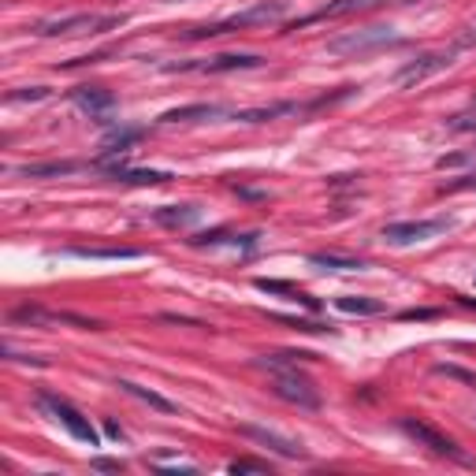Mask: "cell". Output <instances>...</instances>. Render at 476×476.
<instances>
[{
	"mask_svg": "<svg viewBox=\"0 0 476 476\" xmlns=\"http://www.w3.org/2000/svg\"><path fill=\"white\" fill-rule=\"evenodd\" d=\"M286 12V0H261V4L246 8L231 19H223V23H209V27H190L186 37L194 41H205V37H223V34H238V30H250V27H264V23H276Z\"/></svg>",
	"mask_w": 476,
	"mask_h": 476,
	"instance_id": "obj_1",
	"label": "cell"
},
{
	"mask_svg": "<svg viewBox=\"0 0 476 476\" xmlns=\"http://www.w3.org/2000/svg\"><path fill=\"white\" fill-rule=\"evenodd\" d=\"M127 23V15H101V12H78V15H64V19H45L37 23L34 34L37 37H86V34H109Z\"/></svg>",
	"mask_w": 476,
	"mask_h": 476,
	"instance_id": "obj_2",
	"label": "cell"
},
{
	"mask_svg": "<svg viewBox=\"0 0 476 476\" xmlns=\"http://www.w3.org/2000/svg\"><path fill=\"white\" fill-rule=\"evenodd\" d=\"M268 387H272L276 399L291 402L298 409H320V391L313 387V380L302 376V372L291 368V365H276L272 368V383H268Z\"/></svg>",
	"mask_w": 476,
	"mask_h": 476,
	"instance_id": "obj_3",
	"label": "cell"
},
{
	"mask_svg": "<svg viewBox=\"0 0 476 476\" xmlns=\"http://www.w3.org/2000/svg\"><path fill=\"white\" fill-rule=\"evenodd\" d=\"M402 432L406 436L417 443V447H424V450H432L436 458H447V462H458V465H476L472 462V454L469 450H462L458 443H454L450 436H443L440 428H432V424H424V421H413V417H402Z\"/></svg>",
	"mask_w": 476,
	"mask_h": 476,
	"instance_id": "obj_4",
	"label": "cell"
},
{
	"mask_svg": "<svg viewBox=\"0 0 476 476\" xmlns=\"http://www.w3.org/2000/svg\"><path fill=\"white\" fill-rule=\"evenodd\" d=\"M37 406L49 413V417L56 421V424H64L71 436L78 440V443H90V447H101V436H97V428L90 424V417L86 413H78L68 399H60V395H49V391H41L37 395Z\"/></svg>",
	"mask_w": 476,
	"mask_h": 476,
	"instance_id": "obj_5",
	"label": "cell"
},
{
	"mask_svg": "<svg viewBox=\"0 0 476 476\" xmlns=\"http://www.w3.org/2000/svg\"><path fill=\"white\" fill-rule=\"evenodd\" d=\"M264 56L257 52H220L209 60H179V64H164V71H198V75H227V71H250L261 68Z\"/></svg>",
	"mask_w": 476,
	"mask_h": 476,
	"instance_id": "obj_6",
	"label": "cell"
},
{
	"mask_svg": "<svg viewBox=\"0 0 476 476\" xmlns=\"http://www.w3.org/2000/svg\"><path fill=\"white\" fill-rule=\"evenodd\" d=\"M454 227L450 216H440V220H402V223H387L383 227V242L387 246H417V242H428L436 235H447Z\"/></svg>",
	"mask_w": 476,
	"mask_h": 476,
	"instance_id": "obj_7",
	"label": "cell"
},
{
	"mask_svg": "<svg viewBox=\"0 0 476 476\" xmlns=\"http://www.w3.org/2000/svg\"><path fill=\"white\" fill-rule=\"evenodd\" d=\"M12 324H34V327H56V324H71V327H82V331H101L97 320H86V317H75V313H49L41 305H19L8 313Z\"/></svg>",
	"mask_w": 476,
	"mask_h": 476,
	"instance_id": "obj_8",
	"label": "cell"
},
{
	"mask_svg": "<svg viewBox=\"0 0 476 476\" xmlns=\"http://www.w3.org/2000/svg\"><path fill=\"white\" fill-rule=\"evenodd\" d=\"M399 41L387 27H368V30H354V34H343V37H331L327 41V52L335 56H354V52H368V49H380Z\"/></svg>",
	"mask_w": 476,
	"mask_h": 476,
	"instance_id": "obj_9",
	"label": "cell"
},
{
	"mask_svg": "<svg viewBox=\"0 0 476 476\" xmlns=\"http://www.w3.org/2000/svg\"><path fill=\"white\" fill-rule=\"evenodd\" d=\"M238 436H242V440H250V443H257V447H268L272 454H279V458H291V462L309 458V450H305L298 440H286V436H279V432H272V428H261V424H238Z\"/></svg>",
	"mask_w": 476,
	"mask_h": 476,
	"instance_id": "obj_10",
	"label": "cell"
},
{
	"mask_svg": "<svg viewBox=\"0 0 476 476\" xmlns=\"http://www.w3.org/2000/svg\"><path fill=\"white\" fill-rule=\"evenodd\" d=\"M454 64V52H421L417 60H409V64H402L395 71V86H417V82H424L428 75H436V71H447Z\"/></svg>",
	"mask_w": 476,
	"mask_h": 476,
	"instance_id": "obj_11",
	"label": "cell"
},
{
	"mask_svg": "<svg viewBox=\"0 0 476 476\" xmlns=\"http://www.w3.org/2000/svg\"><path fill=\"white\" fill-rule=\"evenodd\" d=\"M97 168L105 172L112 182H127V186H164L172 182L175 175L172 172H153V168H127L123 160L109 157V160H97Z\"/></svg>",
	"mask_w": 476,
	"mask_h": 476,
	"instance_id": "obj_12",
	"label": "cell"
},
{
	"mask_svg": "<svg viewBox=\"0 0 476 476\" xmlns=\"http://www.w3.org/2000/svg\"><path fill=\"white\" fill-rule=\"evenodd\" d=\"M383 0H327L324 8H317L313 15H302L294 23H286V30H298V27H309V23H324V19H343V15H358V12H368V8H380Z\"/></svg>",
	"mask_w": 476,
	"mask_h": 476,
	"instance_id": "obj_13",
	"label": "cell"
},
{
	"mask_svg": "<svg viewBox=\"0 0 476 476\" xmlns=\"http://www.w3.org/2000/svg\"><path fill=\"white\" fill-rule=\"evenodd\" d=\"M71 101L82 109V112H90V119H97V123H105L109 127V112L116 109V97H112V90H105V86H75L71 90Z\"/></svg>",
	"mask_w": 476,
	"mask_h": 476,
	"instance_id": "obj_14",
	"label": "cell"
},
{
	"mask_svg": "<svg viewBox=\"0 0 476 476\" xmlns=\"http://www.w3.org/2000/svg\"><path fill=\"white\" fill-rule=\"evenodd\" d=\"M64 254L82 257V261H134V257H141V250H131V246H71Z\"/></svg>",
	"mask_w": 476,
	"mask_h": 476,
	"instance_id": "obj_15",
	"label": "cell"
},
{
	"mask_svg": "<svg viewBox=\"0 0 476 476\" xmlns=\"http://www.w3.org/2000/svg\"><path fill=\"white\" fill-rule=\"evenodd\" d=\"M257 291H264V294H283L286 302H298V305H305V309H320V302L313 298V294H305V291H298L294 283H283V279H257Z\"/></svg>",
	"mask_w": 476,
	"mask_h": 476,
	"instance_id": "obj_16",
	"label": "cell"
},
{
	"mask_svg": "<svg viewBox=\"0 0 476 476\" xmlns=\"http://www.w3.org/2000/svg\"><path fill=\"white\" fill-rule=\"evenodd\" d=\"M190 246H198V250H205V246H235V250H238V246H242V250H246V254H250V250H254V246H257V235H231V231H205V235H194V238H190Z\"/></svg>",
	"mask_w": 476,
	"mask_h": 476,
	"instance_id": "obj_17",
	"label": "cell"
},
{
	"mask_svg": "<svg viewBox=\"0 0 476 476\" xmlns=\"http://www.w3.org/2000/svg\"><path fill=\"white\" fill-rule=\"evenodd\" d=\"M71 172H78L75 160H41V164L15 168V175H23V179H56V175H71Z\"/></svg>",
	"mask_w": 476,
	"mask_h": 476,
	"instance_id": "obj_18",
	"label": "cell"
},
{
	"mask_svg": "<svg viewBox=\"0 0 476 476\" xmlns=\"http://www.w3.org/2000/svg\"><path fill=\"white\" fill-rule=\"evenodd\" d=\"M201 216V209L198 205H160V209L153 213V223H160V227H186V223H194Z\"/></svg>",
	"mask_w": 476,
	"mask_h": 476,
	"instance_id": "obj_19",
	"label": "cell"
},
{
	"mask_svg": "<svg viewBox=\"0 0 476 476\" xmlns=\"http://www.w3.org/2000/svg\"><path fill=\"white\" fill-rule=\"evenodd\" d=\"M116 387H119V391H127L131 399H138V402H146V406L160 409V413H179V406H175V402H168L164 395H157V391L141 387V383H134V380H116Z\"/></svg>",
	"mask_w": 476,
	"mask_h": 476,
	"instance_id": "obj_20",
	"label": "cell"
},
{
	"mask_svg": "<svg viewBox=\"0 0 476 476\" xmlns=\"http://www.w3.org/2000/svg\"><path fill=\"white\" fill-rule=\"evenodd\" d=\"M141 134H146L141 127H123V131H112L105 141H101V160H109V157H123V153H127Z\"/></svg>",
	"mask_w": 476,
	"mask_h": 476,
	"instance_id": "obj_21",
	"label": "cell"
},
{
	"mask_svg": "<svg viewBox=\"0 0 476 476\" xmlns=\"http://www.w3.org/2000/svg\"><path fill=\"white\" fill-rule=\"evenodd\" d=\"M291 112H302L294 101H283V105H268V109H242V112H231V119L238 123H268V119H279V116H291Z\"/></svg>",
	"mask_w": 476,
	"mask_h": 476,
	"instance_id": "obj_22",
	"label": "cell"
},
{
	"mask_svg": "<svg viewBox=\"0 0 476 476\" xmlns=\"http://www.w3.org/2000/svg\"><path fill=\"white\" fill-rule=\"evenodd\" d=\"M343 313H350V317H376V313H383V302L380 298H365V294H343L339 302H335Z\"/></svg>",
	"mask_w": 476,
	"mask_h": 476,
	"instance_id": "obj_23",
	"label": "cell"
},
{
	"mask_svg": "<svg viewBox=\"0 0 476 476\" xmlns=\"http://www.w3.org/2000/svg\"><path fill=\"white\" fill-rule=\"evenodd\" d=\"M223 109L216 105H182V109H172V112H164L160 123H198V119H213L220 116Z\"/></svg>",
	"mask_w": 476,
	"mask_h": 476,
	"instance_id": "obj_24",
	"label": "cell"
},
{
	"mask_svg": "<svg viewBox=\"0 0 476 476\" xmlns=\"http://www.w3.org/2000/svg\"><path fill=\"white\" fill-rule=\"evenodd\" d=\"M309 264L331 268V272H361L365 268L361 257H343V254H309Z\"/></svg>",
	"mask_w": 476,
	"mask_h": 476,
	"instance_id": "obj_25",
	"label": "cell"
},
{
	"mask_svg": "<svg viewBox=\"0 0 476 476\" xmlns=\"http://www.w3.org/2000/svg\"><path fill=\"white\" fill-rule=\"evenodd\" d=\"M276 324H286V327H298V331H335L331 324H320V320H298V317H272Z\"/></svg>",
	"mask_w": 476,
	"mask_h": 476,
	"instance_id": "obj_26",
	"label": "cell"
},
{
	"mask_svg": "<svg viewBox=\"0 0 476 476\" xmlns=\"http://www.w3.org/2000/svg\"><path fill=\"white\" fill-rule=\"evenodd\" d=\"M436 372H440V376H450V380H462V383L476 387V372H469V368H458V365H436Z\"/></svg>",
	"mask_w": 476,
	"mask_h": 476,
	"instance_id": "obj_27",
	"label": "cell"
},
{
	"mask_svg": "<svg viewBox=\"0 0 476 476\" xmlns=\"http://www.w3.org/2000/svg\"><path fill=\"white\" fill-rule=\"evenodd\" d=\"M45 97H49L45 86H30V90H15V93H8L4 101H8V105H19V101H45Z\"/></svg>",
	"mask_w": 476,
	"mask_h": 476,
	"instance_id": "obj_28",
	"label": "cell"
},
{
	"mask_svg": "<svg viewBox=\"0 0 476 476\" xmlns=\"http://www.w3.org/2000/svg\"><path fill=\"white\" fill-rule=\"evenodd\" d=\"M4 358H8V361H15V365H34V368H49V365H52L49 358H34V354H15L12 346H4Z\"/></svg>",
	"mask_w": 476,
	"mask_h": 476,
	"instance_id": "obj_29",
	"label": "cell"
},
{
	"mask_svg": "<svg viewBox=\"0 0 476 476\" xmlns=\"http://www.w3.org/2000/svg\"><path fill=\"white\" fill-rule=\"evenodd\" d=\"M227 469H231V472H268V462H257V458H238V462H231Z\"/></svg>",
	"mask_w": 476,
	"mask_h": 476,
	"instance_id": "obj_30",
	"label": "cell"
},
{
	"mask_svg": "<svg viewBox=\"0 0 476 476\" xmlns=\"http://www.w3.org/2000/svg\"><path fill=\"white\" fill-rule=\"evenodd\" d=\"M450 131H476V112H462V116H454L450 123H447Z\"/></svg>",
	"mask_w": 476,
	"mask_h": 476,
	"instance_id": "obj_31",
	"label": "cell"
},
{
	"mask_svg": "<svg viewBox=\"0 0 476 476\" xmlns=\"http://www.w3.org/2000/svg\"><path fill=\"white\" fill-rule=\"evenodd\" d=\"M93 469H101V472H123V462H112V458H93Z\"/></svg>",
	"mask_w": 476,
	"mask_h": 476,
	"instance_id": "obj_32",
	"label": "cell"
},
{
	"mask_svg": "<svg viewBox=\"0 0 476 476\" xmlns=\"http://www.w3.org/2000/svg\"><path fill=\"white\" fill-rule=\"evenodd\" d=\"M436 317V309H409V313H402V320H432Z\"/></svg>",
	"mask_w": 476,
	"mask_h": 476,
	"instance_id": "obj_33",
	"label": "cell"
},
{
	"mask_svg": "<svg viewBox=\"0 0 476 476\" xmlns=\"http://www.w3.org/2000/svg\"><path fill=\"white\" fill-rule=\"evenodd\" d=\"M458 45H465V49H469V45H476V23H472V27L462 34V41H458Z\"/></svg>",
	"mask_w": 476,
	"mask_h": 476,
	"instance_id": "obj_34",
	"label": "cell"
},
{
	"mask_svg": "<svg viewBox=\"0 0 476 476\" xmlns=\"http://www.w3.org/2000/svg\"><path fill=\"white\" fill-rule=\"evenodd\" d=\"M105 432H109V436H112V440H123V428H119L116 421H105Z\"/></svg>",
	"mask_w": 476,
	"mask_h": 476,
	"instance_id": "obj_35",
	"label": "cell"
}]
</instances>
